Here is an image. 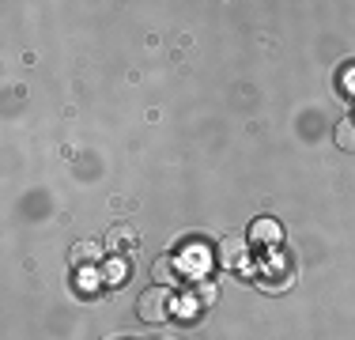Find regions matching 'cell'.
I'll return each mask as SVG.
<instances>
[{"label": "cell", "instance_id": "277c9868", "mask_svg": "<svg viewBox=\"0 0 355 340\" xmlns=\"http://www.w3.org/2000/svg\"><path fill=\"white\" fill-rule=\"evenodd\" d=\"M242 257H246V242L234 238V235H227L223 242H219V261H223L227 269H234V265H242Z\"/></svg>", "mask_w": 355, "mask_h": 340}, {"label": "cell", "instance_id": "3957f363", "mask_svg": "<svg viewBox=\"0 0 355 340\" xmlns=\"http://www.w3.org/2000/svg\"><path fill=\"white\" fill-rule=\"evenodd\" d=\"M103 257V246L91 242V238H83V242H76L69 250V265L72 269H83V265H95V261Z\"/></svg>", "mask_w": 355, "mask_h": 340}, {"label": "cell", "instance_id": "5b68a950", "mask_svg": "<svg viewBox=\"0 0 355 340\" xmlns=\"http://www.w3.org/2000/svg\"><path fill=\"white\" fill-rule=\"evenodd\" d=\"M250 238H253V242H280V223H276V219H268V216L253 219Z\"/></svg>", "mask_w": 355, "mask_h": 340}, {"label": "cell", "instance_id": "9c48e42d", "mask_svg": "<svg viewBox=\"0 0 355 340\" xmlns=\"http://www.w3.org/2000/svg\"><path fill=\"white\" fill-rule=\"evenodd\" d=\"M155 280H163V284H174V276H178V265H174V257H159L155 261Z\"/></svg>", "mask_w": 355, "mask_h": 340}, {"label": "cell", "instance_id": "ba28073f", "mask_svg": "<svg viewBox=\"0 0 355 340\" xmlns=\"http://www.w3.org/2000/svg\"><path fill=\"white\" fill-rule=\"evenodd\" d=\"M189 295H193V303H200V306H212L216 303V284H208V280H197V284L189 287Z\"/></svg>", "mask_w": 355, "mask_h": 340}, {"label": "cell", "instance_id": "52a82bcc", "mask_svg": "<svg viewBox=\"0 0 355 340\" xmlns=\"http://www.w3.org/2000/svg\"><path fill=\"white\" fill-rule=\"evenodd\" d=\"M106 284H114V287H121L125 284V280H129V261H125V257H114V261H110V265H106Z\"/></svg>", "mask_w": 355, "mask_h": 340}, {"label": "cell", "instance_id": "7a4b0ae2", "mask_svg": "<svg viewBox=\"0 0 355 340\" xmlns=\"http://www.w3.org/2000/svg\"><path fill=\"white\" fill-rule=\"evenodd\" d=\"M106 250L114 253V257H125L129 250H137V227H129V223H117V227H110L106 231Z\"/></svg>", "mask_w": 355, "mask_h": 340}, {"label": "cell", "instance_id": "8992f818", "mask_svg": "<svg viewBox=\"0 0 355 340\" xmlns=\"http://www.w3.org/2000/svg\"><path fill=\"white\" fill-rule=\"evenodd\" d=\"M333 140H336V148H340V151H355V117H352V114L336 121Z\"/></svg>", "mask_w": 355, "mask_h": 340}, {"label": "cell", "instance_id": "6da1fadb", "mask_svg": "<svg viewBox=\"0 0 355 340\" xmlns=\"http://www.w3.org/2000/svg\"><path fill=\"white\" fill-rule=\"evenodd\" d=\"M137 314H140L144 321H151V325L166 321V318H171V291H166L163 284H159V287H148V291H140Z\"/></svg>", "mask_w": 355, "mask_h": 340}]
</instances>
